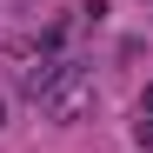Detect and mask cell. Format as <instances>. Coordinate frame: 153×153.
I'll return each instance as SVG.
<instances>
[{
    "instance_id": "1",
    "label": "cell",
    "mask_w": 153,
    "mask_h": 153,
    "mask_svg": "<svg viewBox=\"0 0 153 153\" xmlns=\"http://www.w3.org/2000/svg\"><path fill=\"white\" fill-rule=\"evenodd\" d=\"M133 133H140V146H153V120H146V113L133 120Z\"/></svg>"
},
{
    "instance_id": "2",
    "label": "cell",
    "mask_w": 153,
    "mask_h": 153,
    "mask_svg": "<svg viewBox=\"0 0 153 153\" xmlns=\"http://www.w3.org/2000/svg\"><path fill=\"white\" fill-rule=\"evenodd\" d=\"M140 113H146V120H153V87H146V100H140Z\"/></svg>"
},
{
    "instance_id": "3",
    "label": "cell",
    "mask_w": 153,
    "mask_h": 153,
    "mask_svg": "<svg viewBox=\"0 0 153 153\" xmlns=\"http://www.w3.org/2000/svg\"><path fill=\"white\" fill-rule=\"evenodd\" d=\"M0 120H7V107H0Z\"/></svg>"
}]
</instances>
